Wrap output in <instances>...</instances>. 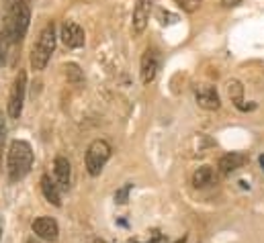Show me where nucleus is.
Here are the masks:
<instances>
[{"label":"nucleus","instance_id":"obj_23","mask_svg":"<svg viewBox=\"0 0 264 243\" xmlns=\"http://www.w3.org/2000/svg\"><path fill=\"white\" fill-rule=\"evenodd\" d=\"M260 166H262V170H264V155H260Z\"/></svg>","mask_w":264,"mask_h":243},{"label":"nucleus","instance_id":"obj_20","mask_svg":"<svg viewBox=\"0 0 264 243\" xmlns=\"http://www.w3.org/2000/svg\"><path fill=\"white\" fill-rule=\"evenodd\" d=\"M5 141H7V123H5V117L0 115V153L5 149Z\"/></svg>","mask_w":264,"mask_h":243},{"label":"nucleus","instance_id":"obj_12","mask_svg":"<svg viewBox=\"0 0 264 243\" xmlns=\"http://www.w3.org/2000/svg\"><path fill=\"white\" fill-rule=\"evenodd\" d=\"M54 174H56V180H58V186L64 188V190H68L70 186V178H72V166L70 161L66 157H56L54 161Z\"/></svg>","mask_w":264,"mask_h":243},{"label":"nucleus","instance_id":"obj_24","mask_svg":"<svg viewBox=\"0 0 264 243\" xmlns=\"http://www.w3.org/2000/svg\"><path fill=\"white\" fill-rule=\"evenodd\" d=\"M176 243H187V239H184V237H182V239H178Z\"/></svg>","mask_w":264,"mask_h":243},{"label":"nucleus","instance_id":"obj_14","mask_svg":"<svg viewBox=\"0 0 264 243\" xmlns=\"http://www.w3.org/2000/svg\"><path fill=\"white\" fill-rule=\"evenodd\" d=\"M41 190H43V196L54 204V206H62V194H60V186L51 180L49 176H43L41 178Z\"/></svg>","mask_w":264,"mask_h":243},{"label":"nucleus","instance_id":"obj_11","mask_svg":"<svg viewBox=\"0 0 264 243\" xmlns=\"http://www.w3.org/2000/svg\"><path fill=\"white\" fill-rule=\"evenodd\" d=\"M227 94L231 98V102L235 104V109L240 111H252L256 109V104H244V86L237 80H229L227 82Z\"/></svg>","mask_w":264,"mask_h":243},{"label":"nucleus","instance_id":"obj_19","mask_svg":"<svg viewBox=\"0 0 264 243\" xmlns=\"http://www.w3.org/2000/svg\"><path fill=\"white\" fill-rule=\"evenodd\" d=\"M7 45H9L7 37H5V35H0V66H5V64H7Z\"/></svg>","mask_w":264,"mask_h":243},{"label":"nucleus","instance_id":"obj_2","mask_svg":"<svg viewBox=\"0 0 264 243\" xmlns=\"http://www.w3.org/2000/svg\"><path fill=\"white\" fill-rule=\"evenodd\" d=\"M33 166V149L27 141H13L9 147V161H7V168H9V178L13 182L23 180L25 176L29 174Z\"/></svg>","mask_w":264,"mask_h":243},{"label":"nucleus","instance_id":"obj_6","mask_svg":"<svg viewBox=\"0 0 264 243\" xmlns=\"http://www.w3.org/2000/svg\"><path fill=\"white\" fill-rule=\"evenodd\" d=\"M158 70H160V53H158V49H154V47H148L142 56V68H140L142 82L144 84L154 82Z\"/></svg>","mask_w":264,"mask_h":243},{"label":"nucleus","instance_id":"obj_18","mask_svg":"<svg viewBox=\"0 0 264 243\" xmlns=\"http://www.w3.org/2000/svg\"><path fill=\"white\" fill-rule=\"evenodd\" d=\"M174 3L184 11V13H195L201 7V0H174Z\"/></svg>","mask_w":264,"mask_h":243},{"label":"nucleus","instance_id":"obj_16","mask_svg":"<svg viewBox=\"0 0 264 243\" xmlns=\"http://www.w3.org/2000/svg\"><path fill=\"white\" fill-rule=\"evenodd\" d=\"M66 76H68L70 82H74V84L82 82V72H80V68H78L76 64H68L66 66Z\"/></svg>","mask_w":264,"mask_h":243},{"label":"nucleus","instance_id":"obj_9","mask_svg":"<svg viewBox=\"0 0 264 243\" xmlns=\"http://www.w3.org/2000/svg\"><path fill=\"white\" fill-rule=\"evenodd\" d=\"M62 41L68 47H72V49L82 47L84 45V31H82V27L76 25V23H66L62 27Z\"/></svg>","mask_w":264,"mask_h":243},{"label":"nucleus","instance_id":"obj_26","mask_svg":"<svg viewBox=\"0 0 264 243\" xmlns=\"http://www.w3.org/2000/svg\"><path fill=\"white\" fill-rule=\"evenodd\" d=\"M27 243H33V241H27Z\"/></svg>","mask_w":264,"mask_h":243},{"label":"nucleus","instance_id":"obj_4","mask_svg":"<svg viewBox=\"0 0 264 243\" xmlns=\"http://www.w3.org/2000/svg\"><path fill=\"white\" fill-rule=\"evenodd\" d=\"M111 157V145L102 139H96L88 145V151H86V170L90 176H98L100 170L104 168V164L109 161Z\"/></svg>","mask_w":264,"mask_h":243},{"label":"nucleus","instance_id":"obj_21","mask_svg":"<svg viewBox=\"0 0 264 243\" xmlns=\"http://www.w3.org/2000/svg\"><path fill=\"white\" fill-rule=\"evenodd\" d=\"M162 241H164V237H162L160 233H158V231H152V239H150V241H146V243H162ZM131 243H144V241H140V239H134Z\"/></svg>","mask_w":264,"mask_h":243},{"label":"nucleus","instance_id":"obj_3","mask_svg":"<svg viewBox=\"0 0 264 243\" xmlns=\"http://www.w3.org/2000/svg\"><path fill=\"white\" fill-rule=\"evenodd\" d=\"M56 49V27L54 25H47L45 29L41 31L39 35V41L37 45L33 47V53H31V66L35 70H45L51 53Z\"/></svg>","mask_w":264,"mask_h":243},{"label":"nucleus","instance_id":"obj_17","mask_svg":"<svg viewBox=\"0 0 264 243\" xmlns=\"http://www.w3.org/2000/svg\"><path fill=\"white\" fill-rule=\"evenodd\" d=\"M131 188H134V184H125L123 188H119V190L115 192V202H117V204H125V202L129 200Z\"/></svg>","mask_w":264,"mask_h":243},{"label":"nucleus","instance_id":"obj_8","mask_svg":"<svg viewBox=\"0 0 264 243\" xmlns=\"http://www.w3.org/2000/svg\"><path fill=\"white\" fill-rule=\"evenodd\" d=\"M152 5H154V0H140V3L136 5V9H134V33L136 35L144 33V29L148 27Z\"/></svg>","mask_w":264,"mask_h":243},{"label":"nucleus","instance_id":"obj_5","mask_svg":"<svg viewBox=\"0 0 264 243\" xmlns=\"http://www.w3.org/2000/svg\"><path fill=\"white\" fill-rule=\"evenodd\" d=\"M25 90H27V74H25V70H21L17 74V78H15V84H13V90H11V98H9V115L13 119L21 117L23 102H25Z\"/></svg>","mask_w":264,"mask_h":243},{"label":"nucleus","instance_id":"obj_7","mask_svg":"<svg viewBox=\"0 0 264 243\" xmlns=\"http://www.w3.org/2000/svg\"><path fill=\"white\" fill-rule=\"evenodd\" d=\"M33 233L45 241H58L60 237V227L51 217H39L33 221Z\"/></svg>","mask_w":264,"mask_h":243},{"label":"nucleus","instance_id":"obj_15","mask_svg":"<svg viewBox=\"0 0 264 243\" xmlns=\"http://www.w3.org/2000/svg\"><path fill=\"white\" fill-rule=\"evenodd\" d=\"M213 178H215L213 168H211V166H201V168L195 172V176H193V184H195L197 188H205V186H209L211 182H213Z\"/></svg>","mask_w":264,"mask_h":243},{"label":"nucleus","instance_id":"obj_27","mask_svg":"<svg viewBox=\"0 0 264 243\" xmlns=\"http://www.w3.org/2000/svg\"><path fill=\"white\" fill-rule=\"evenodd\" d=\"M27 3H31V0H27Z\"/></svg>","mask_w":264,"mask_h":243},{"label":"nucleus","instance_id":"obj_10","mask_svg":"<svg viewBox=\"0 0 264 243\" xmlns=\"http://www.w3.org/2000/svg\"><path fill=\"white\" fill-rule=\"evenodd\" d=\"M195 98H197V104L201 106V109H205V111H217L219 104H221L219 102V94H217V90L213 86L199 88L197 94H195Z\"/></svg>","mask_w":264,"mask_h":243},{"label":"nucleus","instance_id":"obj_1","mask_svg":"<svg viewBox=\"0 0 264 243\" xmlns=\"http://www.w3.org/2000/svg\"><path fill=\"white\" fill-rule=\"evenodd\" d=\"M9 11H7V21H5V37L11 43H17L25 37L29 29L31 21V9L27 0H7Z\"/></svg>","mask_w":264,"mask_h":243},{"label":"nucleus","instance_id":"obj_13","mask_svg":"<svg viewBox=\"0 0 264 243\" xmlns=\"http://www.w3.org/2000/svg\"><path fill=\"white\" fill-rule=\"evenodd\" d=\"M244 164H246V155L235 153V151H233V153H225V155H221L217 168H219L221 174H231V172H235V170H240Z\"/></svg>","mask_w":264,"mask_h":243},{"label":"nucleus","instance_id":"obj_25","mask_svg":"<svg viewBox=\"0 0 264 243\" xmlns=\"http://www.w3.org/2000/svg\"><path fill=\"white\" fill-rule=\"evenodd\" d=\"M0 237H3V225H0Z\"/></svg>","mask_w":264,"mask_h":243},{"label":"nucleus","instance_id":"obj_22","mask_svg":"<svg viewBox=\"0 0 264 243\" xmlns=\"http://www.w3.org/2000/svg\"><path fill=\"white\" fill-rule=\"evenodd\" d=\"M237 3H240V0H223V5H225V7H235Z\"/></svg>","mask_w":264,"mask_h":243}]
</instances>
